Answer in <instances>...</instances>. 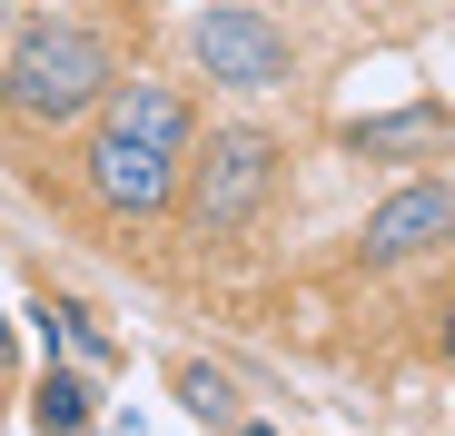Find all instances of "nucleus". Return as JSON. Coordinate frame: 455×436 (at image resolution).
I'll return each instance as SVG.
<instances>
[{"instance_id": "obj_1", "label": "nucleus", "mask_w": 455, "mask_h": 436, "mask_svg": "<svg viewBox=\"0 0 455 436\" xmlns=\"http://www.w3.org/2000/svg\"><path fill=\"white\" fill-rule=\"evenodd\" d=\"M188 139H198L188 90H169V80H119V90L100 100V119H90V149H80L90 198L119 208V218L169 208V198H179V169H188Z\"/></svg>"}, {"instance_id": "obj_2", "label": "nucleus", "mask_w": 455, "mask_h": 436, "mask_svg": "<svg viewBox=\"0 0 455 436\" xmlns=\"http://www.w3.org/2000/svg\"><path fill=\"white\" fill-rule=\"evenodd\" d=\"M109 90H119V60H109V40L90 20H30L11 50H0V100H11V119H30V129L90 119Z\"/></svg>"}, {"instance_id": "obj_3", "label": "nucleus", "mask_w": 455, "mask_h": 436, "mask_svg": "<svg viewBox=\"0 0 455 436\" xmlns=\"http://www.w3.org/2000/svg\"><path fill=\"white\" fill-rule=\"evenodd\" d=\"M267 189H277V139L267 129H208V139H188V169H179V208H188V229L198 238H238L248 218L267 208Z\"/></svg>"}, {"instance_id": "obj_4", "label": "nucleus", "mask_w": 455, "mask_h": 436, "mask_svg": "<svg viewBox=\"0 0 455 436\" xmlns=\"http://www.w3.org/2000/svg\"><path fill=\"white\" fill-rule=\"evenodd\" d=\"M188 60H198V80L238 90V100L287 90V30H277L267 11H248V0H218V11H198V20H188Z\"/></svg>"}, {"instance_id": "obj_5", "label": "nucleus", "mask_w": 455, "mask_h": 436, "mask_svg": "<svg viewBox=\"0 0 455 436\" xmlns=\"http://www.w3.org/2000/svg\"><path fill=\"white\" fill-rule=\"evenodd\" d=\"M445 238H455V179H416V189H396V198H376L366 229H356L366 268H406V258H426V248H445Z\"/></svg>"}, {"instance_id": "obj_6", "label": "nucleus", "mask_w": 455, "mask_h": 436, "mask_svg": "<svg viewBox=\"0 0 455 436\" xmlns=\"http://www.w3.org/2000/svg\"><path fill=\"white\" fill-rule=\"evenodd\" d=\"M347 149L356 159H455V109L416 100V109H387V119H347Z\"/></svg>"}, {"instance_id": "obj_7", "label": "nucleus", "mask_w": 455, "mask_h": 436, "mask_svg": "<svg viewBox=\"0 0 455 436\" xmlns=\"http://www.w3.org/2000/svg\"><path fill=\"white\" fill-rule=\"evenodd\" d=\"M30 426H40V436H80V426H90V387L69 377V367H50L40 397H30Z\"/></svg>"}, {"instance_id": "obj_8", "label": "nucleus", "mask_w": 455, "mask_h": 436, "mask_svg": "<svg viewBox=\"0 0 455 436\" xmlns=\"http://www.w3.org/2000/svg\"><path fill=\"white\" fill-rule=\"evenodd\" d=\"M179 397H188V416H198V426H218V436L238 426V387H228L218 367H198V357L179 367Z\"/></svg>"}, {"instance_id": "obj_9", "label": "nucleus", "mask_w": 455, "mask_h": 436, "mask_svg": "<svg viewBox=\"0 0 455 436\" xmlns=\"http://www.w3.org/2000/svg\"><path fill=\"white\" fill-rule=\"evenodd\" d=\"M40 318H50V337H69L80 357H109V337L90 327V308H69V298H60V308H40Z\"/></svg>"}, {"instance_id": "obj_10", "label": "nucleus", "mask_w": 455, "mask_h": 436, "mask_svg": "<svg viewBox=\"0 0 455 436\" xmlns=\"http://www.w3.org/2000/svg\"><path fill=\"white\" fill-rule=\"evenodd\" d=\"M0 367H11V327H0Z\"/></svg>"}, {"instance_id": "obj_11", "label": "nucleus", "mask_w": 455, "mask_h": 436, "mask_svg": "<svg viewBox=\"0 0 455 436\" xmlns=\"http://www.w3.org/2000/svg\"><path fill=\"white\" fill-rule=\"evenodd\" d=\"M228 436H267V426H228Z\"/></svg>"}]
</instances>
